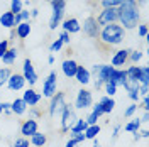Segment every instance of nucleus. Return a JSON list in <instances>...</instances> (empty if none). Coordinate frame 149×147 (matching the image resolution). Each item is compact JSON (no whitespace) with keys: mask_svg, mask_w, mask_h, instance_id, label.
<instances>
[{"mask_svg":"<svg viewBox=\"0 0 149 147\" xmlns=\"http://www.w3.org/2000/svg\"><path fill=\"white\" fill-rule=\"evenodd\" d=\"M124 39H125V29L119 22H115V24H107L100 29V36L97 39V42L103 49H110L112 46L122 44Z\"/></svg>","mask_w":149,"mask_h":147,"instance_id":"nucleus-1","label":"nucleus"},{"mask_svg":"<svg viewBox=\"0 0 149 147\" xmlns=\"http://www.w3.org/2000/svg\"><path fill=\"white\" fill-rule=\"evenodd\" d=\"M117 9H119V22L125 31L136 29L139 26L141 14H139V5H137L136 0H124Z\"/></svg>","mask_w":149,"mask_h":147,"instance_id":"nucleus-2","label":"nucleus"},{"mask_svg":"<svg viewBox=\"0 0 149 147\" xmlns=\"http://www.w3.org/2000/svg\"><path fill=\"white\" fill-rule=\"evenodd\" d=\"M112 69H113V66H110V64H95L92 68L90 74L95 76V88L97 90L103 88V85L110 80Z\"/></svg>","mask_w":149,"mask_h":147,"instance_id":"nucleus-3","label":"nucleus"},{"mask_svg":"<svg viewBox=\"0 0 149 147\" xmlns=\"http://www.w3.org/2000/svg\"><path fill=\"white\" fill-rule=\"evenodd\" d=\"M95 19H97V22H98L100 27L107 26V24H115V22H119V9L117 7L102 9V12L98 14V17H95Z\"/></svg>","mask_w":149,"mask_h":147,"instance_id":"nucleus-4","label":"nucleus"},{"mask_svg":"<svg viewBox=\"0 0 149 147\" xmlns=\"http://www.w3.org/2000/svg\"><path fill=\"white\" fill-rule=\"evenodd\" d=\"M49 108H47V113L51 115V117H56V115H59L61 110H63V107L66 105V95L63 92H56L51 98H49Z\"/></svg>","mask_w":149,"mask_h":147,"instance_id":"nucleus-5","label":"nucleus"},{"mask_svg":"<svg viewBox=\"0 0 149 147\" xmlns=\"http://www.w3.org/2000/svg\"><path fill=\"white\" fill-rule=\"evenodd\" d=\"M59 115H61V132L65 134V132H68V130L71 129V125L76 122L73 105H68V103H66L65 107H63V110H61V113H59Z\"/></svg>","mask_w":149,"mask_h":147,"instance_id":"nucleus-6","label":"nucleus"},{"mask_svg":"<svg viewBox=\"0 0 149 147\" xmlns=\"http://www.w3.org/2000/svg\"><path fill=\"white\" fill-rule=\"evenodd\" d=\"M56 86H58V73L53 69L51 73L47 74V78L44 80V83H42V96L51 98L56 93Z\"/></svg>","mask_w":149,"mask_h":147,"instance_id":"nucleus-7","label":"nucleus"},{"mask_svg":"<svg viewBox=\"0 0 149 147\" xmlns=\"http://www.w3.org/2000/svg\"><path fill=\"white\" fill-rule=\"evenodd\" d=\"M100 29H102V27L98 26L97 19L93 17V15H90V17L85 19V22H83V32L90 37V39H98V36H100Z\"/></svg>","mask_w":149,"mask_h":147,"instance_id":"nucleus-8","label":"nucleus"},{"mask_svg":"<svg viewBox=\"0 0 149 147\" xmlns=\"http://www.w3.org/2000/svg\"><path fill=\"white\" fill-rule=\"evenodd\" d=\"M92 103H93L92 92H88V90L81 88V90L78 92V95H76V100H74V108H76V110H85V108L92 107Z\"/></svg>","mask_w":149,"mask_h":147,"instance_id":"nucleus-9","label":"nucleus"},{"mask_svg":"<svg viewBox=\"0 0 149 147\" xmlns=\"http://www.w3.org/2000/svg\"><path fill=\"white\" fill-rule=\"evenodd\" d=\"M22 76H24L26 83H29L31 88L37 83V73H36V69H34V66H32V61H31L29 58L24 59V64H22Z\"/></svg>","mask_w":149,"mask_h":147,"instance_id":"nucleus-10","label":"nucleus"},{"mask_svg":"<svg viewBox=\"0 0 149 147\" xmlns=\"http://www.w3.org/2000/svg\"><path fill=\"white\" fill-rule=\"evenodd\" d=\"M24 86H26V80H24L22 74H19V73H12L10 78L7 80V88H9L10 92H19Z\"/></svg>","mask_w":149,"mask_h":147,"instance_id":"nucleus-11","label":"nucleus"},{"mask_svg":"<svg viewBox=\"0 0 149 147\" xmlns=\"http://www.w3.org/2000/svg\"><path fill=\"white\" fill-rule=\"evenodd\" d=\"M129 53H130V49H119V51H115V54L112 56L110 66L120 68V66H124L125 63H129V61H127V59H129Z\"/></svg>","mask_w":149,"mask_h":147,"instance_id":"nucleus-12","label":"nucleus"},{"mask_svg":"<svg viewBox=\"0 0 149 147\" xmlns=\"http://www.w3.org/2000/svg\"><path fill=\"white\" fill-rule=\"evenodd\" d=\"M41 98H42V95L37 93L34 88H27V90L24 92V95H22V100H24V103H26L27 107H36L37 103L41 101Z\"/></svg>","mask_w":149,"mask_h":147,"instance_id":"nucleus-13","label":"nucleus"},{"mask_svg":"<svg viewBox=\"0 0 149 147\" xmlns=\"http://www.w3.org/2000/svg\"><path fill=\"white\" fill-rule=\"evenodd\" d=\"M37 129H39V125H37V120L29 119V120H26V122L20 125V134H22V137L29 139L31 135H34L36 132H39Z\"/></svg>","mask_w":149,"mask_h":147,"instance_id":"nucleus-14","label":"nucleus"},{"mask_svg":"<svg viewBox=\"0 0 149 147\" xmlns=\"http://www.w3.org/2000/svg\"><path fill=\"white\" fill-rule=\"evenodd\" d=\"M61 27L63 31H66L68 34H76V32H80L81 31V26H80V22H78V19H65L63 22H61Z\"/></svg>","mask_w":149,"mask_h":147,"instance_id":"nucleus-15","label":"nucleus"},{"mask_svg":"<svg viewBox=\"0 0 149 147\" xmlns=\"http://www.w3.org/2000/svg\"><path fill=\"white\" fill-rule=\"evenodd\" d=\"M61 69H63V73H65L66 78H74L76 69H78V63L74 59H65L63 64H61Z\"/></svg>","mask_w":149,"mask_h":147,"instance_id":"nucleus-16","label":"nucleus"},{"mask_svg":"<svg viewBox=\"0 0 149 147\" xmlns=\"http://www.w3.org/2000/svg\"><path fill=\"white\" fill-rule=\"evenodd\" d=\"M74 80L81 85H88L90 80H92V74H90V69H86L85 66L78 64V69H76V74H74Z\"/></svg>","mask_w":149,"mask_h":147,"instance_id":"nucleus-17","label":"nucleus"},{"mask_svg":"<svg viewBox=\"0 0 149 147\" xmlns=\"http://www.w3.org/2000/svg\"><path fill=\"white\" fill-rule=\"evenodd\" d=\"M63 15H65V10L53 9V14H51V19H49V29H51V31H54L56 27L61 26V22H63Z\"/></svg>","mask_w":149,"mask_h":147,"instance_id":"nucleus-18","label":"nucleus"},{"mask_svg":"<svg viewBox=\"0 0 149 147\" xmlns=\"http://www.w3.org/2000/svg\"><path fill=\"white\" fill-rule=\"evenodd\" d=\"M10 112H12L14 115H24V113L27 112V105L24 103L22 98H15V100L10 103Z\"/></svg>","mask_w":149,"mask_h":147,"instance_id":"nucleus-19","label":"nucleus"},{"mask_svg":"<svg viewBox=\"0 0 149 147\" xmlns=\"http://www.w3.org/2000/svg\"><path fill=\"white\" fill-rule=\"evenodd\" d=\"M17 56H19L17 47H9V49H7V53L2 56V63H3L5 66H12L14 63H15Z\"/></svg>","mask_w":149,"mask_h":147,"instance_id":"nucleus-20","label":"nucleus"},{"mask_svg":"<svg viewBox=\"0 0 149 147\" xmlns=\"http://www.w3.org/2000/svg\"><path fill=\"white\" fill-rule=\"evenodd\" d=\"M14 14L7 10V12H2V15H0V26L5 29H14L15 27V24H14Z\"/></svg>","mask_w":149,"mask_h":147,"instance_id":"nucleus-21","label":"nucleus"},{"mask_svg":"<svg viewBox=\"0 0 149 147\" xmlns=\"http://www.w3.org/2000/svg\"><path fill=\"white\" fill-rule=\"evenodd\" d=\"M29 34H31V22H20L19 26H15V36L20 41H24L26 37H29Z\"/></svg>","mask_w":149,"mask_h":147,"instance_id":"nucleus-22","label":"nucleus"},{"mask_svg":"<svg viewBox=\"0 0 149 147\" xmlns=\"http://www.w3.org/2000/svg\"><path fill=\"white\" fill-rule=\"evenodd\" d=\"M29 142H31V146L32 147H44L46 146V142H47V137H46V134L36 132L34 135L29 137Z\"/></svg>","mask_w":149,"mask_h":147,"instance_id":"nucleus-23","label":"nucleus"},{"mask_svg":"<svg viewBox=\"0 0 149 147\" xmlns=\"http://www.w3.org/2000/svg\"><path fill=\"white\" fill-rule=\"evenodd\" d=\"M98 103H100V107H102V112L103 113H110L112 110H113V107H115V101H113V98L112 96H102L100 100H98Z\"/></svg>","mask_w":149,"mask_h":147,"instance_id":"nucleus-24","label":"nucleus"},{"mask_svg":"<svg viewBox=\"0 0 149 147\" xmlns=\"http://www.w3.org/2000/svg\"><path fill=\"white\" fill-rule=\"evenodd\" d=\"M86 127H88V123H86L85 119H76V122L71 125L70 132H71V134H83L85 130H86Z\"/></svg>","mask_w":149,"mask_h":147,"instance_id":"nucleus-25","label":"nucleus"},{"mask_svg":"<svg viewBox=\"0 0 149 147\" xmlns=\"http://www.w3.org/2000/svg\"><path fill=\"white\" fill-rule=\"evenodd\" d=\"M122 86L127 90V93H139L141 83L136 81V80H129V78H125V81H124V85H122Z\"/></svg>","mask_w":149,"mask_h":147,"instance_id":"nucleus-26","label":"nucleus"},{"mask_svg":"<svg viewBox=\"0 0 149 147\" xmlns=\"http://www.w3.org/2000/svg\"><path fill=\"white\" fill-rule=\"evenodd\" d=\"M83 134H85V139L93 140V139H97V135L100 134V125H98V123H95V125H88Z\"/></svg>","mask_w":149,"mask_h":147,"instance_id":"nucleus-27","label":"nucleus"},{"mask_svg":"<svg viewBox=\"0 0 149 147\" xmlns=\"http://www.w3.org/2000/svg\"><path fill=\"white\" fill-rule=\"evenodd\" d=\"M125 74H127V78L129 80H136V81H139V76H141V66H129L127 69H125Z\"/></svg>","mask_w":149,"mask_h":147,"instance_id":"nucleus-28","label":"nucleus"},{"mask_svg":"<svg viewBox=\"0 0 149 147\" xmlns=\"http://www.w3.org/2000/svg\"><path fill=\"white\" fill-rule=\"evenodd\" d=\"M10 74H12V69H10L9 66L0 68V88H2L3 85H7V80L10 78Z\"/></svg>","mask_w":149,"mask_h":147,"instance_id":"nucleus-29","label":"nucleus"},{"mask_svg":"<svg viewBox=\"0 0 149 147\" xmlns=\"http://www.w3.org/2000/svg\"><path fill=\"white\" fill-rule=\"evenodd\" d=\"M139 127H141V119H134V120H130L129 123H125L124 130L132 134V132H137V130H139Z\"/></svg>","mask_w":149,"mask_h":147,"instance_id":"nucleus-30","label":"nucleus"},{"mask_svg":"<svg viewBox=\"0 0 149 147\" xmlns=\"http://www.w3.org/2000/svg\"><path fill=\"white\" fill-rule=\"evenodd\" d=\"M22 9H24L22 0H10V12H12L14 15L20 14V10H22Z\"/></svg>","mask_w":149,"mask_h":147,"instance_id":"nucleus-31","label":"nucleus"},{"mask_svg":"<svg viewBox=\"0 0 149 147\" xmlns=\"http://www.w3.org/2000/svg\"><path fill=\"white\" fill-rule=\"evenodd\" d=\"M139 83H141V85H149V68H148V66H141Z\"/></svg>","mask_w":149,"mask_h":147,"instance_id":"nucleus-32","label":"nucleus"},{"mask_svg":"<svg viewBox=\"0 0 149 147\" xmlns=\"http://www.w3.org/2000/svg\"><path fill=\"white\" fill-rule=\"evenodd\" d=\"M117 85L115 83H110V81H107L105 85H103V90H105V93H107V96H113L115 93H117Z\"/></svg>","mask_w":149,"mask_h":147,"instance_id":"nucleus-33","label":"nucleus"},{"mask_svg":"<svg viewBox=\"0 0 149 147\" xmlns=\"http://www.w3.org/2000/svg\"><path fill=\"white\" fill-rule=\"evenodd\" d=\"M124 0H100V5H102L103 9H107V7H119Z\"/></svg>","mask_w":149,"mask_h":147,"instance_id":"nucleus-34","label":"nucleus"},{"mask_svg":"<svg viewBox=\"0 0 149 147\" xmlns=\"http://www.w3.org/2000/svg\"><path fill=\"white\" fill-rule=\"evenodd\" d=\"M141 58H142V53H141V51H130L129 53V59H127V61H130L132 64H137Z\"/></svg>","mask_w":149,"mask_h":147,"instance_id":"nucleus-35","label":"nucleus"},{"mask_svg":"<svg viewBox=\"0 0 149 147\" xmlns=\"http://www.w3.org/2000/svg\"><path fill=\"white\" fill-rule=\"evenodd\" d=\"M61 47H63V42H61V39L58 37L56 41H53V42L49 44V51H51V53H58V51H61Z\"/></svg>","mask_w":149,"mask_h":147,"instance_id":"nucleus-36","label":"nucleus"},{"mask_svg":"<svg viewBox=\"0 0 149 147\" xmlns=\"http://www.w3.org/2000/svg\"><path fill=\"white\" fill-rule=\"evenodd\" d=\"M137 108H139V105H137V103H132V105H129V107L125 108V112H124V117H125V119L132 117V115L136 113V110H137Z\"/></svg>","mask_w":149,"mask_h":147,"instance_id":"nucleus-37","label":"nucleus"},{"mask_svg":"<svg viewBox=\"0 0 149 147\" xmlns=\"http://www.w3.org/2000/svg\"><path fill=\"white\" fill-rule=\"evenodd\" d=\"M51 9H59V10H65L66 9V0H51Z\"/></svg>","mask_w":149,"mask_h":147,"instance_id":"nucleus-38","label":"nucleus"},{"mask_svg":"<svg viewBox=\"0 0 149 147\" xmlns=\"http://www.w3.org/2000/svg\"><path fill=\"white\" fill-rule=\"evenodd\" d=\"M29 146H31L29 139H26V137H19V139H15V142H14V146H12V147H29Z\"/></svg>","mask_w":149,"mask_h":147,"instance_id":"nucleus-39","label":"nucleus"},{"mask_svg":"<svg viewBox=\"0 0 149 147\" xmlns=\"http://www.w3.org/2000/svg\"><path fill=\"white\" fill-rule=\"evenodd\" d=\"M70 140L76 146V144L83 142V140H86V139H85V134H70Z\"/></svg>","mask_w":149,"mask_h":147,"instance_id":"nucleus-40","label":"nucleus"},{"mask_svg":"<svg viewBox=\"0 0 149 147\" xmlns=\"http://www.w3.org/2000/svg\"><path fill=\"white\" fill-rule=\"evenodd\" d=\"M9 47H10V39H3V41L0 42V59H2V56L7 53Z\"/></svg>","mask_w":149,"mask_h":147,"instance_id":"nucleus-41","label":"nucleus"},{"mask_svg":"<svg viewBox=\"0 0 149 147\" xmlns=\"http://www.w3.org/2000/svg\"><path fill=\"white\" fill-rule=\"evenodd\" d=\"M85 120H86V123H88V125H95V123L100 120V115H97L95 112H92V113H90V115H88Z\"/></svg>","mask_w":149,"mask_h":147,"instance_id":"nucleus-42","label":"nucleus"},{"mask_svg":"<svg viewBox=\"0 0 149 147\" xmlns=\"http://www.w3.org/2000/svg\"><path fill=\"white\" fill-rule=\"evenodd\" d=\"M19 15H20V20H22V22H31V10L22 9Z\"/></svg>","mask_w":149,"mask_h":147,"instance_id":"nucleus-43","label":"nucleus"},{"mask_svg":"<svg viewBox=\"0 0 149 147\" xmlns=\"http://www.w3.org/2000/svg\"><path fill=\"white\" fill-rule=\"evenodd\" d=\"M137 34L141 37H148V26L146 24H139L137 26Z\"/></svg>","mask_w":149,"mask_h":147,"instance_id":"nucleus-44","label":"nucleus"},{"mask_svg":"<svg viewBox=\"0 0 149 147\" xmlns=\"http://www.w3.org/2000/svg\"><path fill=\"white\" fill-rule=\"evenodd\" d=\"M29 115H31V117H29V119H34V120H36L37 117H41V115H42V113H41V112L37 110L36 107H29Z\"/></svg>","mask_w":149,"mask_h":147,"instance_id":"nucleus-45","label":"nucleus"},{"mask_svg":"<svg viewBox=\"0 0 149 147\" xmlns=\"http://www.w3.org/2000/svg\"><path fill=\"white\" fill-rule=\"evenodd\" d=\"M59 39H61L63 44H70V41H71V39H70V34H68L66 31H63V32L59 34Z\"/></svg>","mask_w":149,"mask_h":147,"instance_id":"nucleus-46","label":"nucleus"},{"mask_svg":"<svg viewBox=\"0 0 149 147\" xmlns=\"http://www.w3.org/2000/svg\"><path fill=\"white\" fill-rule=\"evenodd\" d=\"M149 93V85H141L139 86V96H148Z\"/></svg>","mask_w":149,"mask_h":147,"instance_id":"nucleus-47","label":"nucleus"},{"mask_svg":"<svg viewBox=\"0 0 149 147\" xmlns=\"http://www.w3.org/2000/svg\"><path fill=\"white\" fill-rule=\"evenodd\" d=\"M141 108L144 112H149V98L148 96H142V103H141Z\"/></svg>","mask_w":149,"mask_h":147,"instance_id":"nucleus-48","label":"nucleus"},{"mask_svg":"<svg viewBox=\"0 0 149 147\" xmlns=\"http://www.w3.org/2000/svg\"><path fill=\"white\" fill-rule=\"evenodd\" d=\"M92 112H95V113H97V115H100V117L103 115V112H102V107H100V103H98V101H97V103L93 105V110H92Z\"/></svg>","mask_w":149,"mask_h":147,"instance_id":"nucleus-49","label":"nucleus"},{"mask_svg":"<svg viewBox=\"0 0 149 147\" xmlns=\"http://www.w3.org/2000/svg\"><path fill=\"white\" fill-rule=\"evenodd\" d=\"M119 132H120V125H115L113 127V134H112V140H115V139L119 137Z\"/></svg>","mask_w":149,"mask_h":147,"instance_id":"nucleus-50","label":"nucleus"},{"mask_svg":"<svg viewBox=\"0 0 149 147\" xmlns=\"http://www.w3.org/2000/svg\"><path fill=\"white\" fill-rule=\"evenodd\" d=\"M129 98H130L132 101H134V103H137L141 96H139V93H129Z\"/></svg>","mask_w":149,"mask_h":147,"instance_id":"nucleus-51","label":"nucleus"},{"mask_svg":"<svg viewBox=\"0 0 149 147\" xmlns=\"http://www.w3.org/2000/svg\"><path fill=\"white\" fill-rule=\"evenodd\" d=\"M141 122H144V123H148L149 122V112H144V117L141 119Z\"/></svg>","mask_w":149,"mask_h":147,"instance_id":"nucleus-52","label":"nucleus"},{"mask_svg":"<svg viewBox=\"0 0 149 147\" xmlns=\"http://www.w3.org/2000/svg\"><path fill=\"white\" fill-rule=\"evenodd\" d=\"M37 15H39V10H37V9H32V10H31V19H32V17H37Z\"/></svg>","mask_w":149,"mask_h":147,"instance_id":"nucleus-53","label":"nucleus"},{"mask_svg":"<svg viewBox=\"0 0 149 147\" xmlns=\"http://www.w3.org/2000/svg\"><path fill=\"white\" fill-rule=\"evenodd\" d=\"M139 134H141V137H144V139H146V137L149 135V130H146V129H144L142 132H139Z\"/></svg>","mask_w":149,"mask_h":147,"instance_id":"nucleus-54","label":"nucleus"},{"mask_svg":"<svg viewBox=\"0 0 149 147\" xmlns=\"http://www.w3.org/2000/svg\"><path fill=\"white\" fill-rule=\"evenodd\" d=\"M47 63H49V64H54V56H53V54H49V58H47Z\"/></svg>","mask_w":149,"mask_h":147,"instance_id":"nucleus-55","label":"nucleus"},{"mask_svg":"<svg viewBox=\"0 0 149 147\" xmlns=\"http://www.w3.org/2000/svg\"><path fill=\"white\" fill-rule=\"evenodd\" d=\"M132 134H134V140H139V139H141V134H139V130H137V132H132Z\"/></svg>","mask_w":149,"mask_h":147,"instance_id":"nucleus-56","label":"nucleus"},{"mask_svg":"<svg viewBox=\"0 0 149 147\" xmlns=\"http://www.w3.org/2000/svg\"><path fill=\"white\" fill-rule=\"evenodd\" d=\"M92 147H102L100 146V142H98V139H93V146Z\"/></svg>","mask_w":149,"mask_h":147,"instance_id":"nucleus-57","label":"nucleus"},{"mask_svg":"<svg viewBox=\"0 0 149 147\" xmlns=\"http://www.w3.org/2000/svg\"><path fill=\"white\" fill-rule=\"evenodd\" d=\"M65 147H74V144L73 142H71V140H68V142H66V146Z\"/></svg>","mask_w":149,"mask_h":147,"instance_id":"nucleus-58","label":"nucleus"},{"mask_svg":"<svg viewBox=\"0 0 149 147\" xmlns=\"http://www.w3.org/2000/svg\"><path fill=\"white\" fill-rule=\"evenodd\" d=\"M136 2H137V5H139V3H142V5L146 3V0H136Z\"/></svg>","mask_w":149,"mask_h":147,"instance_id":"nucleus-59","label":"nucleus"},{"mask_svg":"<svg viewBox=\"0 0 149 147\" xmlns=\"http://www.w3.org/2000/svg\"><path fill=\"white\" fill-rule=\"evenodd\" d=\"M2 112H3V107H2V103H0V115H2Z\"/></svg>","mask_w":149,"mask_h":147,"instance_id":"nucleus-60","label":"nucleus"},{"mask_svg":"<svg viewBox=\"0 0 149 147\" xmlns=\"http://www.w3.org/2000/svg\"><path fill=\"white\" fill-rule=\"evenodd\" d=\"M47 2H51V0H47Z\"/></svg>","mask_w":149,"mask_h":147,"instance_id":"nucleus-61","label":"nucleus"}]
</instances>
